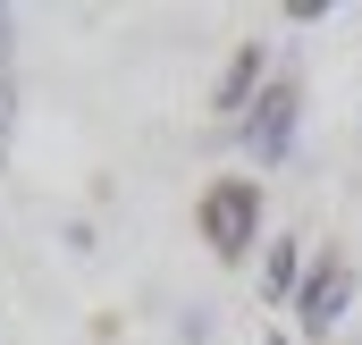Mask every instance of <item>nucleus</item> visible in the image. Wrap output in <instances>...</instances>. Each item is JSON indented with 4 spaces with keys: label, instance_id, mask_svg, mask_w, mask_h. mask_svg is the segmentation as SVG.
<instances>
[{
    "label": "nucleus",
    "instance_id": "obj_5",
    "mask_svg": "<svg viewBox=\"0 0 362 345\" xmlns=\"http://www.w3.org/2000/svg\"><path fill=\"white\" fill-rule=\"evenodd\" d=\"M303 261H312V245H303V236H270V245H262V261H253V278H262L253 295H262V303H295Z\"/></svg>",
    "mask_w": 362,
    "mask_h": 345
},
{
    "label": "nucleus",
    "instance_id": "obj_4",
    "mask_svg": "<svg viewBox=\"0 0 362 345\" xmlns=\"http://www.w3.org/2000/svg\"><path fill=\"white\" fill-rule=\"evenodd\" d=\"M270 76H278V51H270V42H236V51H228V68H219V85H211V118H219V127H236V118L270 93Z\"/></svg>",
    "mask_w": 362,
    "mask_h": 345
},
{
    "label": "nucleus",
    "instance_id": "obj_7",
    "mask_svg": "<svg viewBox=\"0 0 362 345\" xmlns=\"http://www.w3.org/2000/svg\"><path fill=\"white\" fill-rule=\"evenodd\" d=\"M177 337H185V345H202V337H211V303H185V320H177Z\"/></svg>",
    "mask_w": 362,
    "mask_h": 345
},
{
    "label": "nucleus",
    "instance_id": "obj_1",
    "mask_svg": "<svg viewBox=\"0 0 362 345\" xmlns=\"http://www.w3.org/2000/svg\"><path fill=\"white\" fill-rule=\"evenodd\" d=\"M194 228H202V245H211L219 269L262 261V245H270V194H262V177H253V169L211 177V185H202V202H194Z\"/></svg>",
    "mask_w": 362,
    "mask_h": 345
},
{
    "label": "nucleus",
    "instance_id": "obj_2",
    "mask_svg": "<svg viewBox=\"0 0 362 345\" xmlns=\"http://www.w3.org/2000/svg\"><path fill=\"white\" fill-rule=\"evenodd\" d=\"M228 135H236V152H253V177H262V169H286V160H295V135H303V68L278 59L270 93H262Z\"/></svg>",
    "mask_w": 362,
    "mask_h": 345
},
{
    "label": "nucleus",
    "instance_id": "obj_3",
    "mask_svg": "<svg viewBox=\"0 0 362 345\" xmlns=\"http://www.w3.org/2000/svg\"><path fill=\"white\" fill-rule=\"evenodd\" d=\"M354 261L337 253V245H320V253L303 261V286H295V337L303 345H337V329H346V312H354Z\"/></svg>",
    "mask_w": 362,
    "mask_h": 345
},
{
    "label": "nucleus",
    "instance_id": "obj_9",
    "mask_svg": "<svg viewBox=\"0 0 362 345\" xmlns=\"http://www.w3.org/2000/svg\"><path fill=\"white\" fill-rule=\"evenodd\" d=\"M8 42H17V8H0V59H8Z\"/></svg>",
    "mask_w": 362,
    "mask_h": 345
},
{
    "label": "nucleus",
    "instance_id": "obj_8",
    "mask_svg": "<svg viewBox=\"0 0 362 345\" xmlns=\"http://www.w3.org/2000/svg\"><path fill=\"white\" fill-rule=\"evenodd\" d=\"M278 17H286V25H320V17H329V0H286Z\"/></svg>",
    "mask_w": 362,
    "mask_h": 345
},
{
    "label": "nucleus",
    "instance_id": "obj_6",
    "mask_svg": "<svg viewBox=\"0 0 362 345\" xmlns=\"http://www.w3.org/2000/svg\"><path fill=\"white\" fill-rule=\"evenodd\" d=\"M8 127H17V76H8V59H0V152H8Z\"/></svg>",
    "mask_w": 362,
    "mask_h": 345
}]
</instances>
